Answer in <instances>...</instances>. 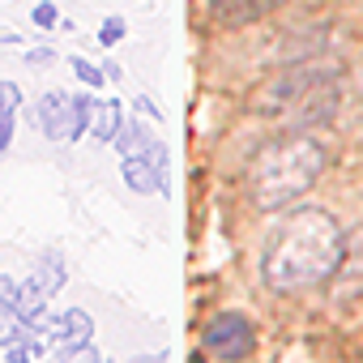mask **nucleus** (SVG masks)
Wrapping results in <instances>:
<instances>
[{
    "label": "nucleus",
    "instance_id": "nucleus-1",
    "mask_svg": "<svg viewBox=\"0 0 363 363\" xmlns=\"http://www.w3.org/2000/svg\"><path fill=\"white\" fill-rule=\"evenodd\" d=\"M346 252V231L329 210H295L286 214L261 252V278L269 291L278 295H295V291H312L333 282L337 265Z\"/></svg>",
    "mask_w": 363,
    "mask_h": 363
},
{
    "label": "nucleus",
    "instance_id": "nucleus-2",
    "mask_svg": "<svg viewBox=\"0 0 363 363\" xmlns=\"http://www.w3.org/2000/svg\"><path fill=\"white\" fill-rule=\"evenodd\" d=\"M337 94H342V69L333 60H291L278 77L257 86L248 107L269 124L312 128L333 120Z\"/></svg>",
    "mask_w": 363,
    "mask_h": 363
},
{
    "label": "nucleus",
    "instance_id": "nucleus-3",
    "mask_svg": "<svg viewBox=\"0 0 363 363\" xmlns=\"http://www.w3.org/2000/svg\"><path fill=\"white\" fill-rule=\"evenodd\" d=\"M325 162H329V154H325V145L316 137H308L299 128H286L282 137L265 141L248 158L244 193H248V201L257 210H282V206H291L295 197H303L316 184Z\"/></svg>",
    "mask_w": 363,
    "mask_h": 363
},
{
    "label": "nucleus",
    "instance_id": "nucleus-4",
    "mask_svg": "<svg viewBox=\"0 0 363 363\" xmlns=\"http://www.w3.org/2000/svg\"><path fill=\"white\" fill-rule=\"evenodd\" d=\"M90 107L94 99L90 94H65V90H52L35 103V128L48 137V141H77L86 128H90Z\"/></svg>",
    "mask_w": 363,
    "mask_h": 363
},
{
    "label": "nucleus",
    "instance_id": "nucleus-5",
    "mask_svg": "<svg viewBox=\"0 0 363 363\" xmlns=\"http://www.w3.org/2000/svg\"><path fill=\"white\" fill-rule=\"evenodd\" d=\"M252 346H257V329L240 312H218L201 333V354L206 359H248Z\"/></svg>",
    "mask_w": 363,
    "mask_h": 363
},
{
    "label": "nucleus",
    "instance_id": "nucleus-6",
    "mask_svg": "<svg viewBox=\"0 0 363 363\" xmlns=\"http://www.w3.org/2000/svg\"><path fill=\"white\" fill-rule=\"evenodd\" d=\"M201 5L218 26H252L261 18H269L282 0H201Z\"/></svg>",
    "mask_w": 363,
    "mask_h": 363
},
{
    "label": "nucleus",
    "instance_id": "nucleus-7",
    "mask_svg": "<svg viewBox=\"0 0 363 363\" xmlns=\"http://www.w3.org/2000/svg\"><path fill=\"white\" fill-rule=\"evenodd\" d=\"M90 333H94V320H90V312H82V308L60 312V316H56V329H52V337H56V346H60L65 359H69L77 346H86Z\"/></svg>",
    "mask_w": 363,
    "mask_h": 363
},
{
    "label": "nucleus",
    "instance_id": "nucleus-8",
    "mask_svg": "<svg viewBox=\"0 0 363 363\" xmlns=\"http://www.w3.org/2000/svg\"><path fill=\"white\" fill-rule=\"evenodd\" d=\"M120 175H124V184H128L133 193H141V197H150V193H167V179L158 175V167H154L145 154H124Z\"/></svg>",
    "mask_w": 363,
    "mask_h": 363
},
{
    "label": "nucleus",
    "instance_id": "nucleus-9",
    "mask_svg": "<svg viewBox=\"0 0 363 363\" xmlns=\"http://www.w3.org/2000/svg\"><path fill=\"white\" fill-rule=\"evenodd\" d=\"M120 124H124V107L116 99H94V107H90V133L99 141H111L120 133Z\"/></svg>",
    "mask_w": 363,
    "mask_h": 363
},
{
    "label": "nucleus",
    "instance_id": "nucleus-10",
    "mask_svg": "<svg viewBox=\"0 0 363 363\" xmlns=\"http://www.w3.org/2000/svg\"><path fill=\"white\" fill-rule=\"evenodd\" d=\"M48 299H52L48 286H43L39 278H26V282H18V303H13V308H18L22 316H35V312L48 308Z\"/></svg>",
    "mask_w": 363,
    "mask_h": 363
},
{
    "label": "nucleus",
    "instance_id": "nucleus-11",
    "mask_svg": "<svg viewBox=\"0 0 363 363\" xmlns=\"http://www.w3.org/2000/svg\"><path fill=\"white\" fill-rule=\"evenodd\" d=\"M145 141H150V133H145L137 120H124V124H120V133L111 137V145H116L120 154H141V150H145Z\"/></svg>",
    "mask_w": 363,
    "mask_h": 363
},
{
    "label": "nucleus",
    "instance_id": "nucleus-12",
    "mask_svg": "<svg viewBox=\"0 0 363 363\" xmlns=\"http://www.w3.org/2000/svg\"><path fill=\"white\" fill-rule=\"evenodd\" d=\"M35 278L48 286V295H56V291H60V282H65V265H60V257H43V261H39V269H35Z\"/></svg>",
    "mask_w": 363,
    "mask_h": 363
},
{
    "label": "nucleus",
    "instance_id": "nucleus-13",
    "mask_svg": "<svg viewBox=\"0 0 363 363\" xmlns=\"http://www.w3.org/2000/svg\"><path fill=\"white\" fill-rule=\"evenodd\" d=\"M73 73H77V82L82 86H90V90H99L103 82H107V73L103 69H94L90 60H82V56H73Z\"/></svg>",
    "mask_w": 363,
    "mask_h": 363
},
{
    "label": "nucleus",
    "instance_id": "nucleus-14",
    "mask_svg": "<svg viewBox=\"0 0 363 363\" xmlns=\"http://www.w3.org/2000/svg\"><path fill=\"white\" fill-rule=\"evenodd\" d=\"M120 39H124V18H107V22L99 26V43H103V48H116Z\"/></svg>",
    "mask_w": 363,
    "mask_h": 363
},
{
    "label": "nucleus",
    "instance_id": "nucleus-15",
    "mask_svg": "<svg viewBox=\"0 0 363 363\" xmlns=\"http://www.w3.org/2000/svg\"><path fill=\"white\" fill-rule=\"evenodd\" d=\"M30 18H35V26H43V30H52V26L60 22V9L52 5V0H39V5H35V13H30Z\"/></svg>",
    "mask_w": 363,
    "mask_h": 363
},
{
    "label": "nucleus",
    "instance_id": "nucleus-16",
    "mask_svg": "<svg viewBox=\"0 0 363 363\" xmlns=\"http://www.w3.org/2000/svg\"><path fill=\"white\" fill-rule=\"evenodd\" d=\"M22 107V90L13 82H0V111H18Z\"/></svg>",
    "mask_w": 363,
    "mask_h": 363
},
{
    "label": "nucleus",
    "instance_id": "nucleus-17",
    "mask_svg": "<svg viewBox=\"0 0 363 363\" xmlns=\"http://www.w3.org/2000/svg\"><path fill=\"white\" fill-rule=\"evenodd\" d=\"M13 116H18V111H0V154H5L9 141H13Z\"/></svg>",
    "mask_w": 363,
    "mask_h": 363
},
{
    "label": "nucleus",
    "instance_id": "nucleus-18",
    "mask_svg": "<svg viewBox=\"0 0 363 363\" xmlns=\"http://www.w3.org/2000/svg\"><path fill=\"white\" fill-rule=\"evenodd\" d=\"M52 60H56L52 48H35V52H26V65H30V69H48Z\"/></svg>",
    "mask_w": 363,
    "mask_h": 363
},
{
    "label": "nucleus",
    "instance_id": "nucleus-19",
    "mask_svg": "<svg viewBox=\"0 0 363 363\" xmlns=\"http://www.w3.org/2000/svg\"><path fill=\"white\" fill-rule=\"evenodd\" d=\"M0 303H9V308L18 303V282L9 274H0Z\"/></svg>",
    "mask_w": 363,
    "mask_h": 363
},
{
    "label": "nucleus",
    "instance_id": "nucleus-20",
    "mask_svg": "<svg viewBox=\"0 0 363 363\" xmlns=\"http://www.w3.org/2000/svg\"><path fill=\"white\" fill-rule=\"evenodd\" d=\"M137 111H141V116H150V120H158V107H154L150 99H137Z\"/></svg>",
    "mask_w": 363,
    "mask_h": 363
}]
</instances>
